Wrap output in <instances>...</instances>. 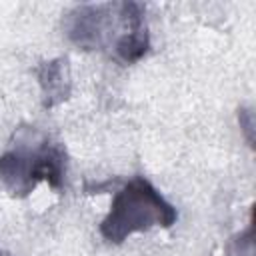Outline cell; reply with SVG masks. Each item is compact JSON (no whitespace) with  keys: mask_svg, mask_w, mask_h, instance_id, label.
Listing matches in <instances>:
<instances>
[{"mask_svg":"<svg viewBox=\"0 0 256 256\" xmlns=\"http://www.w3.org/2000/svg\"><path fill=\"white\" fill-rule=\"evenodd\" d=\"M64 174V148L34 126L18 128L10 148L0 154V184L18 198L28 196L42 180L56 190L62 188Z\"/></svg>","mask_w":256,"mask_h":256,"instance_id":"obj_1","label":"cell"},{"mask_svg":"<svg viewBox=\"0 0 256 256\" xmlns=\"http://www.w3.org/2000/svg\"><path fill=\"white\" fill-rule=\"evenodd\" d=\"M176 220V208L146 178L136 176L114 194L110 212L100 224V234L110 244H122L134 232H144L152 226L170 228Z\"/></svg>","mask_w":256,"mask_h":256,"instance_id":"obj_2","label":"cell"},{"mask_svg":"<svg viewBox=\"0 0 256 256\" xmlns=\"http://www.w3.org/2000/svg\"><path fill=\"white\" fill-rule=\"evenodd\" d=\"M38 80L42 86V98H44L46 108H52L68 98L70 76H68V62L64 58H56V60L40 64Z\"/></svg>","mask_w":256,"mask_h":256,"instance_id":"obj_3","label":"cell"},{"mask_svg":"<svg viewBox=\"0 0 256 256\" xmlns=\"http://www.w3.org/2000/svg\"><path fill=\"white\" fill-rule=\"evenodd\" d=\"M0 256H10V254H6V252H2V250H0Z\"/></svg>","mask_w":256,"mask_h":256,"instance_id":"obj_4","label":"cell"}]
</instances>
